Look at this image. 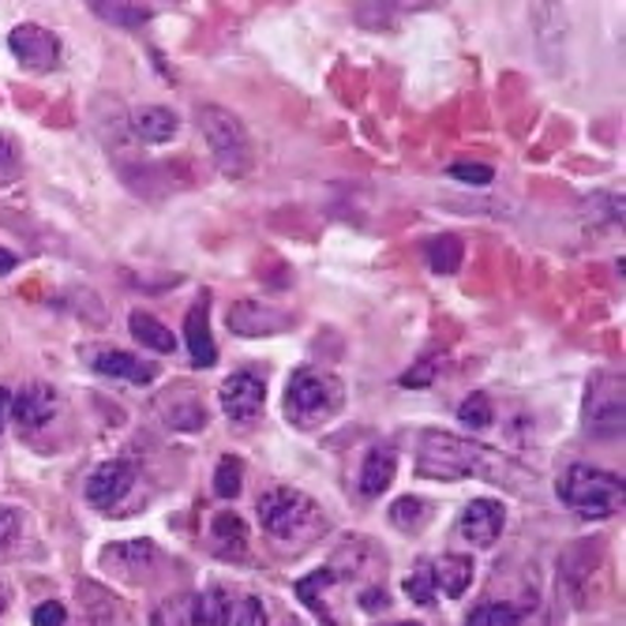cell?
I'll use <instances>...</instances> for the list:
<instances>
[{
    "mask_svg": "<svg viewBox=\"0 0 626 626\" xmlns=\"http://www.w3.org/2000/svg\"><path fill=\"white\" fill-rule=\"evenodd\" d=\"M416 477H428V480L480 477V480H492V484L514 488V492H522L525 484H533V473H525L518 461H511L506 454L488 450V447H480V443H469L450 432H424L421 435Z\"/></svg>",
    "mask_w": 626,
    "mask_h": 626,
    "instance_id": "6da1fadb",
    "label": "cell"
},
{
    "mask_svg": "<svg viewBox=\"0 0 626 626\" xmlns=\"http://www.w3.org/2000/svg\"><path fill=\"white\" fill-rule=\"evenodd\" d=\"M199 132H203L211 158L222 177H248L251 169V139L244 132L241 116L222 105H203L199 109Z\"/></svg>",
    "mask_w": 626,
    "mask_h": 626,
    "instance_id": "7a4b0ae2",
    "label": "cell"
},
{
    "mask_svg": "<svg viewBox=\"0 0 626 626\" xmlns=\"http://www.w3.org/2000/svg\"><path fill=\"white\" fill-rule=\"evenodd\" d=\"M559 499L582 518H612L623 506V477L593 466H570L559 480Z\"/></svg>",
    "mask_w": 626,
    "mask_h": 626,
    "instance_id": "3957f363",
    "label": "cell"
},
{
    "mask_svg": "<svg viewBox=\"0 0 626 626\" xmlns=\"http://www.w3.org/2000/svg\"><path fill=\"white\" fill-rule=\"evenodd\" d=\"M342 405V387L320 368H297L286 387V413L297 424H320Z\"/></svg>",
    "mask_w": 626,
    "mask_h": 626,
    "instance_id": "277c9868",
    "label": "cell"
},
{
    "mask_svg": "<svg viewBox=\"0 0 626 626\" xmlns=\"http://www.w3.org/2000/svg\"><path fill=\"white\" fill-rule=\"evenodd\" d=\"M315 518H320V506L304 492H297V488H270V492L259 499V522L262 529H267V537L275 540L297 537L308 525H315Z\"/></svg>",
    "mask_w": 626,
    "mask_h": 626,
    "instance_id": "5b68a950",
    "label": "cell"
},
{
    "mask_svg": "<svg viewBox=\"0 0 626 626\" xmlns=\"http://www.w3.org/2000/svg\"><path fill=\"white\" fill-rule=\"evenodd\" d=\"M8 49L15 53V60L34 71V76H45L60 65V38L53 31H45L38 23H20L12 34H8Z\"/></svg>",
    "mask_w": 626,
    "mask_h": 626,
    "instance_id": "8992f818",
    "label": "cell"
},
{
    "mask_svg": "<svg viewBox=\"0 0 626 626\" xmlns=\"http://www.w3.org/2000/svg\"><path fill=\"white\" fill-rule=\"evenodd\" d=\"M585 424L596 435H623V376H601L589 390Z\"/></svg>",
    "mask_w": 626,
    "mask_h": 626,
    "instance_id": "52a82bcc",
    "label": "cell"
},
{
    "mask_svg": "<svg viewBox=\"0 0 626 626\" xmlns=\"http://www.w3.org/2000/svg\"><path fill=\"white\" fill-rule=\"evenodd\" d=\"M262 398H267V387H262V379L251 376V371H233L222 383V410L237 424L256 421L262 410Z\"/></svg>",
    "mask_w": 626,
    "mask_h": 626,
    "instance_id": "ba28073f",
    "label": "cell"
},
{
    "mask_svg": "<svg viewBox=\"0 0 626 626\" xmlns=\"http://www.w3.org/2000/svg\"><path fill=\"white\" fill-rule=\"evenodd\" d=\"M506 525V511L495 503V499H473L461 514V537H466L473 548H492Z\"/></svg>",
    "mask_w": 626,
    "mask_h": 626,
    "instance_id": "9c48e42d",
    "label": "cell"
},
{
    "mask_svg": "<svg viewBox=\"0 0 626 626\" xmlns=\"http://www.w3.org/2000/svg\"><path fill=\"white\" fill-rule=\"evenodd\" d=\"M289 326V315L275 312L262 301H237L230 308V331L241 334V338H267V334H278Z\"/></svg>",
    "mask_w": 626,
    "mask_h": 626,
    "instance_id": "30bf717a",
    "label": "cell"
},
{
    "mask_svg": "<svg viewBox=\"0 0 626 626\" xmlns=\"http://www.w3.org/2000/svg\"><path fill=\"white\" fill-rule=\"evenodd\" d=\"M132 484H135V469L128 461H105V466H98L94 473H90L87 499L94 506H116L132 492Z\"/></svg>",
    "mask_w": 626,
    "mask_h": 626,
    "instance_id": "8fae6325",
    "label": "cell"
},
{
    "mask_svg": "<svg viewBox=\"0 0 626 626\" xmlns=\"http://www.w3.org/2000/svg\"><path fill=\"white\" fill-rule=\"evenodd\" d=\"M57 413V390L49 383H26L20 394L12 398V416L23 432H34L42 424H49V416Z\"/></svg>",
    "mask_w": 626,
    "mask_h": 626,
    "instance_id": "7c38bea8",
    "label": "cell"
},
{
    "mask_svg": "<svg viewBox=\"0 0 626 626\" xmlns=\"http://www.w3.org/2000/svg\"><path fill=\"white\" fill-rule=\"evenodd\" d=\"M185 342L188 353H192L195 368H214L217 365V349L211 338V297H199V304H192L185 320Z\"/></svg>",
    "mask_w": 626,
    "mask_h": 626,
    "instance_id": "4fadbf2b",
    "label": "cell"
},
{
    "mask_svg": "<svg viewBox=\"0 0 626 626\" xmlns=\"http://www.w3.org/2000/svg\"><path fill=\"white\" fill-rule=\"evenodd\" d=\"M90 368L98 371V376H109V379H124V383H135V387H147L158 379V368L150 365V360H139L132 357V353H94L90 357Z\"/></svg>",
    "mask_w": 626,
    "mask_h": 626,
    "instance_id": "5bb4252c",
    "label": "cell"
},
{
    "mask_svg": "<svg viewBox=\"0 0 626 626\" xmlns=\"http://www.w3.org/2000/svg\"><path fill=\"white\" fill-rule=\"evenodd\" d=\"M394 469H398V454L390 447H371L368 458H365V469H360V495L376 499L383 495L394 480Z\"/></svg>",
    "mask_w": 626,
    "mask_h": 626,
    "instance_id": "9a60e30c",
    "label": "cell"
},
{
    "mask_svg": "<svg viewBox=\"0 0 626 626\" xmlns=\"http://www.w3.org/2000/svg\"><path fill=\"white\" fill-rule=\"evenodd\" d=\"M211 537H214V551L222 559H244V551H248V525H244L233 511L214 514Z\"/></svg>",
    "mask_w": 626,
    "mask_h": 626,
    "instance_id": "2e32d148",
    "label": "cell"
},
{
    "mask_svg": "<svg viewBox=\"0 0 626 626\" xmlns=\"http://www.w3.org/2000/svg\"><path fill=\"white\" fill-rule=\"evenodd\" d=\"M428 567H432V582L447 596H461L469 582H473V559L469 556H443L439 562H428Z\"/></svg>",
    "mask_w": 626,
    "mask_h": 626,
    "instance_id": "e0dca14e",
    "label": "cell"
},
{
    "mask_svg": "<svg viewBox=\"0 0 626 626\" xmlns=\"http://www.w3.org/2000/svg\"><path fill=\"white\" fill-rule=\"evenodd\" d=\"M135 132L143 135L147 143H169L177 135V113L174 109H166V105H147V109H139L135 113Z\"/></svg>",
    "mask_w": 626,
    "mask_h": 626,
    "instance_id": "ac0fdd59",
    "label": "cell"
},
{
    "mask_svg": "<svg viewBox=\"0 0 626 626\" xmlns=\"http://www.w3.org/2000/svg\"><path fill=\"white\" fill-rule=\"evenodd\" d=\"M461 256H466V244H461V237H454V233H439V237L424 244V259H428L435 275H454L461 267Z\"/></svg>",
    "mask_w": 626,
    "mask_h": 626,
    "instance_id": "d6986e66",
    "label": "cell"
},
{
    "mask_svg": "<svg viewBox=\"0 0 626 626\" xmlns=\"http://www.w3.org/2000/svg\"><path fill=\"white\" fill-rule=\"evenodd\" d=\"M132 338L139 342V346L154 349V353H174L177 349L174 331H169V326H161L147 312H132Z\"/></svg>",
    "mask_w": 626,
    "mask_h": 626,
    "instance_id": "ffe728a7",
    "label": "cell"
},
{
    "mask_svg": "<svg viewBox=\"0 0 626 626\" xmlns=\"http://www.w3.org/2000/svg\"><path fill=\"white\" fill-rule=\"evenodd\" d=\"M102 562L113 570H135V567H150L154 562V544L150 540H132V544H113L102 551Z\"/></svg>",
    "mask_w": 626,
    "mask_h": 626,
    "instance_id": "44dd1931",
    "label": "cell"
},
{
    "mask_svg": "<svg viewBox=\"0 0 626 626\" xmlns=\"http://www.w3.org/2000/svg\"><path fill=\"white\" fill-rule=\"evenodd\" d=\"M90 12H94L98 20H109V23L124 26V31H135V26L147 23L158 8H150V4H94Z\"/></svg>",
    "mask_w": 626,
    "mask_h": 626,
    "instance_id": "7402d4cb",
    "label": "cell"
},
{
    "mask_svg": "<svg viewBox=\"0 0 626 626\" xmlns=\"http://www.w3.org/2000/svg\"><path fill=\"white\" fill-rule=\"evenodd\" d=\"M195 626H230V601H225L217 589H206V593H195V612H192Z\"/></svg>",
    "mask_w": 626,
    "mask_h": 626,
    "instance_id": "603a6c76",
    "label": "cell"
},
{
    "mask_svg": "<svg viewBox=\"0 0 626 626\" xmlns=\"http://www.w3.org/2000/svg\"><path fill=\"white\" fill-rule=\"evenodd\" d=\"M331 582H334V570H315V574H308V578L297 582V596H301V601L312 607L315 615H323V619L334 626V619L326 615V604H323V589Z\"/></svg>",
    "mask_w": 626,
    "mask_h": 626,
    "instance_id": "cb8c5ba5",
    "label": "cell"
},
{
    "mask_svg": "<svg viewBox=\"0 0 626 626\" xmlns=\"http://www.w3.org/2000/svg\"><path fill=\"white\" fill-rule=\"evenodd\" d=\"M192 612H195V593L174 596V601H166L158 612H154L150 626H195Z\"/></svg>",
    "mask_w": 626,
    "mask_h": 626,
    "instance_id": "d4e9b609",
    "label": "cell"
},
{
    "mask_svg": "<svg viewBox=\"0 0 626 626\" xmlns=\"http://www.w3.org/2000/svg\"><path fill=\"white\" fill-rule=\"evenodd\" d=\"M428 514H432V506L421 503V499H413V495L398 499V503L390 506V522H394L398 529H405V533H416V529H421V525L428 522Z\"/></svg>",
    "mask_w": 626,
    "mask_h": 626,
    "instance_id": "484cf974",
    "label": "cell"
},
{
    "mask_svg": "<svg viewBox=\"0 0 626 626\" xmlns=\"http://www.w3.org/2000/svg\"><path fill=\"white\" fill-rule=\"evenodd\" d=\"M466 626H522V612L514 604H480L469 612Z\"/></svg>",
    "mask_w": 626,
    "mask_h": 626,
    "instance_id": "4316f807",
    "label": "cell"
},
{
    "mask_svg": "<svg viewBox=\"0 0 626 626\" xmlns=\"http://www.w3.org/2000/svg\"><path fill=\"white\" fill-rule=\"evenodd\" d=\"M241 484H244V466L241 458H222L214 469V492L222 499H237L241 495Z\"/></svg>",
    "mask_w": 626,
    "mask_h": 626,
    "instance_id": "83f0119b",
    "label": "cell"
},
{
    "mask_svg": "<svg viewBox=\"0 0 626 626\" xmlns=\"http://www.w3.org/2000/svg\"><path fill=\"white\" fill-rule=\"evenodd\" d=\"M458 416H461V424H469V428H488V424H492V402H488V394H469L466 402H461V410H458Z\"/></svg>",
    "mask_w": 626,
    "mask_h": 626,
    "instance_id": "f1b7e54d",
    "label": "cell"
},
{
    "mask_svg": "<svg viewBox=\"0 0 626 626\" xmlns=\"http://www.w3.org/2000/svg\"><path fill=\"white\" fill-rule=\"evenodd\" d=\"M405 596H410V601H416V604H432L435 601V582H432V567H428V562H421V570L405 578Z\"/></svg>",
    "mask_w": 626,
    "mask_h": 626,
    "instance_id": "f546056e",
    "label": "cell"
},
{
    "mask_svg": "<svg viewBox=\"0 0 626 626\" xmlns=\"http://www.w3.org/2000/svg\"><path fill=\"white\" fill-rule=\"evenodd\" d=\"M233 626H267V607L259 596H241L233 604Z\"/></svg>",
    "mask_w": 626,
    "mask_h": 626,
    "instance_id": "4dcf8cb0",
    "label": "cell"
},
{
    "mask_svg": "<svg viewBox=\"0 0 626 626\" xmlns=\"http://www.w3.org/2000/svg\"><path fill=\"white\" fill-rule=\"evenodd\" d=\"M447 177L461 180V185H492L495 169L480 166V161H454V166L447 169Z\"/></svg>",
    "mask_w": 626,
    "mask_h": 626,
    "instance_id": "1f68e13d",
    "label": "cell"
},
{
    "mask_svg": "<svg viewBox=\"0 0 626 626\" xmlns=\"http://www.w3.org/2000/svg\"><path fill=\"white\" fill-rule=\"evenodd\" d=\"M20 529H23L20 511H12V506H0V551L12 548L15 537H20Z\"/></svg>",
    "mask_w": 626,
    "mask_h": 626,
    "instance_id": "d6a6232c",
    "label": "cell"
},
{
    "mask_svg": "<svg viewBox=\"0 0 626 626\" xmlns=\"http://www.w3.org/2000/svg\"><path fill=\"white\" fill-rule=\"evenodd\" d=\"M68 619V612H65V604H57V601H45L34 607V615H31V623L34 626H65Z\"/></svg>",
    "mask_w": 626,
    "mask_h": 626,
    "instance_id": "836d02e7",
    "label": "cell"
},
{
    "mask_svg": "<svg viewBox=\"0 0 626 626\" xmlns=\"http://www.w3.org/2000/svg\"><path fill=\"white\" fill-rule=\"evenodd\" d=\"M432 371H435V360L428 357L416 371H410V376H402V383H405V387H428V383H432Z\"/></svg>",
    "mask_w": 626,
    "mask_h": 626,
    "instance_id": "e575fe53",
    "label": "cell"
},
{
    "mask_svg": "<svg viewBox=\"0 0 626 626\" xmlns=\"http://www.w3.org/2000/svg\"><path fill=\"white\" fill-rule=\"evenodd\" d=\"M387 593L383 589H368L365 596H360V607H365V612H387Z\"/></svg>",
    "mask_w": 626,
    "mask_h": 626,
    "instance_id": "d590c367",
    "label": "cell"
},
{
    "mask_svg": "<svg viewBox=\"0 0 626 626\" xmlns=\"http://www.w3.org/2000/svg\"><path fill=\"white\" fill-rule=\"evenodd\" d=\"M15 161V147H12V139L8 135H0V169H8Z\"/></svg>",
    "mask_w": 626,
    "mask_h": 626,
    "instance_id": "8d00e7d4",
    "label": "cell"
},
{
    "mask_svg": "<svg viewBox=\"0 0 626 626\" xmlns=\"http://www.w3.org/2000/svg\"><path fill=\"white\" fill-rule=\"evenodd\" d=\"M15 267H20V259H15L8 248H0V278H4V275H12Z\"/></svg>",
    "mask_w": 626,
    "mask_h": 626,
    "instance_id": "74e56055",
    "label": "cell"
},
{
    "mask_svg": "<svg viewBox=\"0 0 626 626\" xmlns=\"http://www.w3.org/2000/svg\"><path fill=\"white\" fill-rule=\"evenodd\" d=\"M8 405H12V394H8V387H0V428H4V413Z\"/></svg>",
    "mask_w": 626,
    "mask_h": 626,
    "instance_id": "f35d334b",
    "label": "cell"
},
{
    "mask_svg": "<svg viewBox=\"0 0 626 626\" xmlns=\"http://www.w3.org/2000/svg\"><path fill=\"white\" fill-rule=\"evenodd\" d=\"M4 612H8V585L0 582V615H4Z\"/></svg>",
    "mask_w": 626,
    "mask_h": 626,
    "instance_id": "ab89813d",
    "label": "cell"
},
{
    "mask_svg": "<svg viewBox=\"0 0 626 626\" xmlns=\"http://www.w3.org/2000/svg\"><path fill=\"white\" fill-rule=\"evenodd\" d=\"M390 626H421V623H390Z\"/></svg>",
    "mask_w": 626,
    "mask_h": 626,
    "instance_id": "60d3db41",
    "label": "cell"
}]
</instances>
